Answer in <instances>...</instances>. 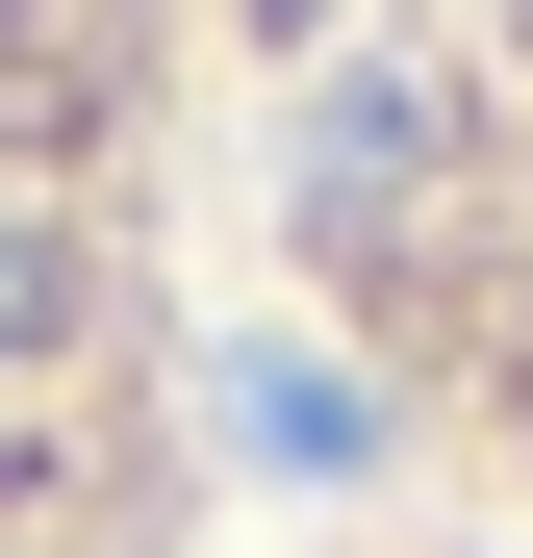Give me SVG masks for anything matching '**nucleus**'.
Listing matches in <instances>:
<instances>
[{"label":"nucleus","instance_id":"nucleus-2","mask_svg":"<svg viewBox=\"0 0 533 558\" xmlns=\"http://www.w3.org/2000/svg\"><path fill=\"white\" fill-rule=\"evenodd\" d=\"M0 330H51V229H0Z\"/></svg>","mask_w":533,"mask_h":558},{"label":"nucleus","instance_id":"nucleus-1","mask_svg":"<svg viewBox=\"0 0 533 558\" xmlns=\"http://www.w3.org/2000/svg\"><path fill=\"white\" fill-rule=\"evenodd\" d=\"M407 153H432V102H407V76H330V102H305V178H330V204H381Z\"/></svg>","mask_w":533,"mask_h":558}]
</instances>
